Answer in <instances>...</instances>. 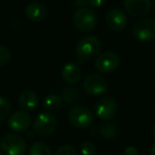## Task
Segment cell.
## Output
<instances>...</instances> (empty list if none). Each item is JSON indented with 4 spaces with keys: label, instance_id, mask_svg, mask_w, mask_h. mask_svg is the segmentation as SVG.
<instances>
[{
    "label": "cell",
    "instance_id": "cell-1",
    "mask_svg": "<svg viewBox=\"0 0 155 155\" xmlns=\"http://www.w3.org/2000/svg\"><path fill=\"white\" fill-rule=\"evenodd\" d=\"M73 25L82 33H89L97 26V15L89 8H80L73 14Z\"/></svg>",
    "mask_w": 155,
    "mask_h": 155
},
{
    "label": "cell",
    "instance_id": "cell-2",
    "mask_svg": "<svg viewBox=\"0 0 155 155\" xmlns=\"http://www.w3.org/2000/svg\"><path fill=\"white\" fill-rule=\"evenodd\" d=\"M101 50V43L94 35H86L81 38L77 45V55L82 61H89L97 56Z\"/></svg>",
    "mask_w": 155,
    "mask_h": 155
},
{
    "label": "cell",
    "instance_id": "cell-3",
    "mask_svg": "<svg viewBox=\"0 0 155 155\" xmlns=\"http://www.w3.org/2000/svg\"><path fill=\"white\" fill-rule=\"evenodd\" d=\"M94 113L88 107L78 105L71 108L68 114V121L73 127L85 130L94 123Z\"/></svg>",
    "mask_w": 155,
    "mask_h": 155
},
{
    "label": "cell",
    "instance_id": "cell-4",
    "mask_svg": "<svg viewBox=\"0 0 155 155\" xmlns=\"http://www.w3.org/2000/svg\"><path fill=\"white\" fill-rule=\"evenodd\" d=\"M0 148L7 155H22L27 151V142L17 134H7L0 140Z\"/></svg>",
    "mask_w": 155,
    "mask_h": 155
},
{
    "label": "cell",
    "instance_id": "cell-5",
    "mask_svg": "<svg viewBox=\"0 0 155 155\" xmlns=\"http://www.w3.org/2000/svg\"><path fill=\"white\" fill-rule=\"evenodd\" d=\"M58 120L50 113H41L34 120V132L39 136H49L56 130Z\"/></svg>",
    "mask_w": 155,
    "mask_h": 155
},
{
    "label": "cell",
    "instance_id": "cell-6",
    "mask_svg": "<svg viewBox=\"0 0 155 155\" xmlns=\"http://www.w3.org/2000/svg\"><path fill=\"white\" fill-rule=\"evenodd\" d=\"M108 82L103 75L99 73H93L85 78L83 82V88L91 96H100L106 91Z\"/></svg>",
    "mask_w": 155,
    "mask_h": 155
},
{
    "label": "cell",
    "instance_id": "cell-7",
    "mask_svg": "<svg viewBox=\"0 0 155 155\" xmlns=\"http://www.w3.org/2000/svg\"><path fill=\"white\" fill-rule=\"evenodd\" d=\"M133 35L140 41H150L155 39V20L146 18L137 21L132 29Z\"/></svg>",
    "mask_w": 155,
    "mask_h": 155
},
{
    "label": "cell",
    "instance_id": "cell-8",
    "mask_svg": "<svg viewBox=\"0 0 155 155\" xmlns=\"http://www.w3.org/2000/svg\"><path fill=\"white\" fill-rule=\"evenodd\" d=\"M120 64V58L114 51H105L95 61V67L102 73H110L117 69Z\"/></svg>",
    "mask_w": 155,
    "mask_h": 155
},
{
    "label": "cell",
    "instance_id": "cell-9",
    "mask_svg": "<svg viewBox=\"0 0 155 155\" xmlns=\"http://www.w3.org/2000/svg\"><path fill=\"white\" fill-rule=\"evenodd\" d=\"M118 105L114 98L112 97H104L98 101L96 104L95 112L99 119L103 121H108L116 115Z\"/></svg>",
    "mask_w": 155,
    "mask_h": 155
},
{
    "label": "cell",
    "instance_id": "cell-10",
    "mask_svg": "<svg viewBox=\"0 0 155 155\" xmlns=\"http://www.w3.org/2000/svg\"><path fill=\"white\" fill-rule=\"evenodd\" d=\"M123 5L130 16L140 18L149 14L152 8V1L151 0H124Z\"/></svg>",
    "mask_w": 155,
    "mask_h": 155
},
{
    "label": "cell",
    "instance_id": "cell-11",
    "mask_svg": "<svg viewBox=\"0 0 155 155\" xmlns=\"http://www.w3.org/2000/svg\"><path fill=\"white\" fill-rule=\"evenodd\" d=\"M105 22L108 29L112 31H121L127 27V18L125 13L120 9H112L105 16Z\"/></svg>",
    "mask_w": 155,
    "mask_h": 155
},
{
    "label": "cell",
    "instance_id": "cell-12",
    "mask_svg": "<svg viewBox=\"0 0 155 155\" xmlns=\"http://www.w3.org/2000/svg\"><path fill=\"white\" fill-rule=\"evenodd\" d=\"M31 124V116L26 110H17L11 115L9 119V127L16 133H21L28 130Z\"/></svg>",
    "mask_w": 155,
    "mask_h": 155
},
{
    "label": "cell",
    "instance_id": "cell-13",
    "mask_svg": "<svg viewBox=\"0 0 155 155\" xmlns=\"http://www.w3.org/2000/svg\"><path fill=\"white\" fill-rule=\"evenodd\" d=\"M25 14L30 20L35 22L41 21L47 16V10L41 2H31L25 9Z\"/></svg>",
    "mask_w": 155,
    "mask_h": 155
},
{
    "label": "cell",
    "instance_id": "cell-14",
    "mask_svg": "<svg viewBox=\"0 0 155 155\" xmlns=\"http://www.w3.org/2000/svg\"><path fill=\"white\" fill-rule=\"evenodd\" d=\"M18 103H19L20 107L24 110L28 112H32L35 108L38 106L39 104V100L37 95L32 91H24L21 94L19 95L18 98Z\"/></svg>",
    "mask_w": 155,
    "mask_h": 155
},
{
    "label": "cell",
    "instance_id": "cell-15",
    "mask_svg": "<svg viewBox=\"0 0 155 155\" xmlns=\"http://www.w3.org/2000/svg\"><path fill=\"white\" fill-rule=\"evenodd\" d=\"M62 79L68 84H75L81 78V71L78 65L73 63H68L63 67L61 71Z\"/></svg>",
    "mask_w": 155,
    "mask_h": 155
},
{
    "label": "cell",
    "instance_id": "cell-16",
    "mask_svg": "<svg viewBox=\"0 0 155 155\" xmlns=\"http://www.w3.org/2000/svg\"><path fill=\"white\" fill-rule=\"evenodd\" d=\"M62 97L55 95V94H51L44 99L43 107L44 110H47V113L56 112L58 110H60L61 105H62Z\"/></svg>",
    "mask_w": 155,
    "mask_h": 155
},
{
    "label": "cell",
    "instance_id": "cell-17",
    "mask_svg": "<svg viewBox=\"0 0 155 155\" xmlns=\"http://www.w3.org/2000/svg\"><path fill=\"white\" fill-rule=\"evenodd\" d=\"M82 99V93L77 87H67L62 93V100L67 104H73Z\"/></svg>",
    "mask_w": 155,
    "mask_h": 155
},
{
    "label": "cell",
    "instance_id": "cell-18",
    "mask_svg": "<svg viewBox=\"0 0 155 155\" xmlns=\"http://www.w3.org/2000/svg\"><path fill=\"white\" fill-rule=\"evenodd\" d=\"M29 155H52V152L47 143L43 141H37L31 146Z\"/></svg>",
    "mask_w": 155,
    "mask_h": 155
},
{
    "label": "cell",
    "instance_id": "cell-19",
    "mask_svg": "<svg viewBox=\"0 0 155 155\" xmlns=\"http://www.w3.org/2000/svg\"><path fill=\"white\" fill-rule=\"evenodd\" d=\"M99 133L105 139H112L117 134V127L114 123H103V124L100 125Z\"/></svg>",
    "mask_w": 155,
    "mask_h": 155
},
{
    "label": "cell",
    "instance_id": "cell-20",
    "mask_svg": "<svg viewBox=\"0 0 155 155\" xmlns=\"http://www.w3.org/2000/svg\"><path fill=\"white\" fill-rule=\"evenodd\" d=\"M11 104L5 98L0 97V121H3L10 116Z\"/></svg>",
    "mask_w": 155,
    "mask_h": 155
},
{
    "label": "cell",
    "instance_id": "cell-21",
    "mask_svg": "<svg viewBox=\"0 0 155 155\" xmlns=\"http://www.w3.org/2000/svg\"><path fill=\"white\" fill-rule=\"evenodd\" d=\"M80 152L82 155H95L96 146L91 141H84L80 147Z\"/></svg>",
    "mask_w": 155,
    "mask_h": 155
},
{
    "label": "cell",
    "instance_id": "cell-22",
    "mask_svg": "<svg viewBox=\"0 0 155 155\" xmlns=\"http://www.w3.org/2000/svg\"><path fill=\"white\" fill-rule=\"evenodd\" d=\"M54 155H78L77 150L70 144H64L58 148Z\"/></svg>",
    "mask_w": 155,
    "mask_h": 155
},
{
    "label": "cell",
    "instance_id": "cell-23",
    "mask_svg": "<svg viewBox=\"0 0 155 155\" xmlns=\"http://www.w3.org/2000/svg\"><path fill=\"white\" fill-rule=\"evenodd\" d=\"M10 58H11V52L5 46L0 45V67L5 66L9 63Z\"/></svg>",
    "mask_w": 155,
    "mask_h": 155
},
{
    "label": "cell",
    "instance_id": "cell-24",
    "mask_svg": "<svg viewBox=\"0 0 155 155\" xmlns=\"http://www.w3.org/2000/svg\"><path fill=\"white\" fill-rule=\"evenodd\" d=\"M105 2V0H88V3L91 8H95V9H98V8L102 7L103 3Z\"/></svg>",
    "mask_w": 155,
    "mask_h": 155
},
{
    "label": "cell",
    "instance_id": "cell-25",
    "mask_svg": "<svg viewBox=\"0 0 155 155\" xmlns=\"http://www.w3.org/2000/svg\"><path fill=\"white\" fill-rule=\"evenodd\" d=\"M124 155H138V151L135 147H127L124 150Z\"/></svg>",
    "mask_w": 155,
    "mask_h": 155
},
{
    "label": "cell",
    "instance_id": "cell-26",
    "mask_svg": "<svg viewBox=\"0 0 155 155\" xmlns=\"http://www.w3.org/2000/svg\"><path fill=\"white\" fill-rule=\"evenodd\" d=\"M150 155H155V143H153L152 147H151V149H150Z\"/></svg>",
    "mask_w": 155,
    "mask_h": 155
},
{
    "label": "cell",
    "instance_id": "cell-27",
    "mask_svg": "<svg viewBox=\"0 0 155 155\" xmlns=\"http://www.w3.org/2000/svg\"><path fill=\"white\" fill-rule=\"evenodd\" d=\"M152 134H153V136L155 137V124L152 127Z\"/></svg>",
    "mask_w": 155,
    "mask_h": 155
},
{
    "label": "cell",
    "instance_id": "cell-28",
    "mask_svg": "<svg viewBox=\"0 0 155 155\" xmlns=\"http://www.w3.org/2000/svg\"><path fill=\"white\" fill-rule=\"evenodd\" d=\"M0 155H2V154H1V153H0Z\"/></svg>",
    "mask_w": 155,
    "mask_h": 155
}]
</instances>
